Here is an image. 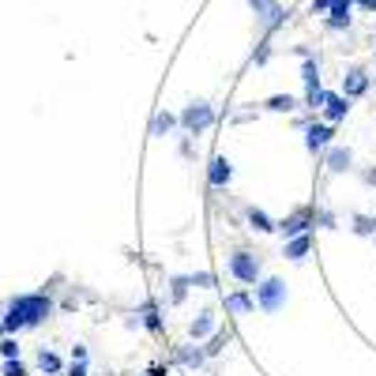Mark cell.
I'll use <instances>...</instances> for the list:
<instances>
[{"mask_svg":"<svg viewBox=\"0 0 376 376\" xmlns=\"http://www.w3.org/2000/svg\"><path fill=\"white\" fill-rule=\"evenodd\" d=\"M354 19V4H346V0H335V8L328 11V31H346Z\"/></svg>","mask_w":376,"mask_h":376,"instance_id":"8fae6325","label":"cell"},{"mask_svg":"<svg viewBox=\"0 0 376 376\" xmlns=\"http://www.w3.org/2000/svg\"><path fill=\"white\" fill-rule=\"evenodd\" d=\"M301 79H305V87H320V64H316V57H305Z\"/></svg>","mask_w":376,"mask_h":376,"instance_id":"cb8c5ba5","label":"cell"},{"mask_svg":"<svg viewBox=\"0 0 376 376\" xmlns=\"http://www.w3.org/2000/svg\"><path fill=\"white\" fill-rule=\"evenodd\" d=\"M308 249H313V234H298V237H290V241H286L282 256L298 263V260H305V256H308Z\"/></svg>","mask_w":376,"mask_h":376,"instance_id":"7c38bea8","label":"cell"},{"mask_svg":"<svg viewBox=\"0 0 376 376\" xmlns=\"http://www.w3.org/2000/svg\"><path fill=\"white\" fill-rule=\"evenodd\" d=\"M346 4H357V0H346Z\"/></svg>","mask_w":376,"mask_h":376,"instance_id":"8d00e7d4","label":"cell"},{"mask_svg":"<svg viewBox=\"0 0 376 376\" xmlns=\"http://www.w3.org/2000/svg\"><path fill=\"white\" fill-rule=\"evenodd\" d=\"M4 376H26L23 361H19V357H8V361H4Z\"/></svg>","mask_w":376,"mask_h":376,"instance_id":"83f0119b","label":"cell"},{"mask_svg":"<svg viewBox=\"0 0 376 376\" xmlns=\"http://www.w3.org/2000/svg\"><path fill=\"white\" fill-rule=\"evenodd\" d=\"M226 267H230V275H234L237 282H245V286H256V282H260V275H263L260 256H252V252H245V249L230 252V260H226Z\"/></svg>","mask_w":376,"mask_h":376,"instance_id":"7a4b0ae2","label":"cell"},{"mask_svg":"<svg viewBox=\"0 0 376 376\" xmlns=\"http://www.w3.org/2000/svg\"><path fill=\"white\" fill-rule=\"evenodd\" d=\"M38 369H42L46 376H61V372H64V361L53 354V350H46V346H42V350H38Z\"/></svg>","mask_w":376,"mask_h":376,"instance_id":"d6986e66","label":"cell"},{"mask_svg":"<svg viewBox=\"0 0 376 376\" xmlns=\"http://www.w3.org/2000/svg\"><path fill=\"white\" fill-rule=\"evenodd\" d=\"M357 8L361 11H376V0H357Z\"/></svg>","mask_w":376,"mask_h":376,"instance_id":"e575fe53","label":"cell"},{"mask_svg":"<svg viewBox=\"0 0 376 376\" xmlns=\"http://www.w3.org/2000/svg\"><path fill=\"white\" fill-rule=\"evenodd\" d=\"M226 343H230V331H214V339H211V346H204V350H207V354H219V350H222V346H226Z\"/></svg>","mask_w":376,"mask_h":376,"instance_id":"4316f807","label":"cell"},{"mask_svg":"<svg viewBox=\"0 0 376 376\" xmlns=\"http://www.w3.org/2000/svg\"><path fill=\"white\" fill-rule=\"evenodd\" d=\"M173 357H177L184 369H199V365L207 361V350H199V346H177V350H173Z\"/></svg>","mask_w":376,"mask_h":376,"instance_id":"e0dca14e","label":"cell"},{"mask_svg":"<svg viewBox=\"0 0 376 376\" xmlns=\"http://www.w3.org/2000/svg\"><path fill=\"white\" fill-rule=\"evenodd\" d=\"M350 102H354V98H346V94H328V105H324L320 113L328 117V125H339V120L350 113Z\"/></svg>","mask_w":376,"mask_h":376,"instance_id":"30bf717a","label":"cell"},{"mask_svg":"<svg viewBox=\"0 0 376 376\" xmlns=\"http://www.w3.org/2000/svg\"><path fill=\"white\" fill-rule=\"evenodd\" d=\"M177 125H181V117H173V113L162 110V113H155V120H151V136H155V140H166Z\"/></svg>","mask_w":376,"mask_h":376,"instance_id":"ac0fdd59","label":"cell"},{"mask_svg":"<svg viewBox=\"0 0 376 376\" xmlns=\"http://www.w3.org/2000/svg\"><path fill=\"white\" fill-rule=\"evenodd\" d=\"M350 162H354L350 147H331V151H328V169L331 173H346V169H350Z\"/></svg>","mask_w":376,"mask_h":376,"instance_id":"9a60e30c","label":"cell"},{"mask_svg":"<svg viewBox=\"0 0 376 376\" xmlns=\"http://www.w3.org/2000/svg\"><path fill=\"white\" fill-rule=\"evenodd\" d=\"M249 4H252V11H256V19L267 26V31H278V26L286 23V16H290V11L282 8L278 0H249Z\"/></svg>","mask_w":376,"mask_h":376,"instance_id":"5b68a950","label":"cell"},{"mask_svg":"<svg viewBox=\"0 0 376 376\" xmlns=\"http://www.w3.org/2000/svg\"><path fill=\"white\" fill-rule=\"evenodd\" d=\"M331 136H335L331 125H305V151L308 155H324L331 147Z\"/></svg>","mask_w":376,"mask_h":376,"instance_id":"8992f818","label":"cell"},{"mask_svg":"<svg viewBox=\"0 0 376 376\" xmlns=\"http://www.w3.org/2000/svg\"><path fill=\"white\" fill-rule=\"evenodd\" d=\"M365 90H369V72L365 68H350L343 75V94L346 98H361Z\"/></svg>","mask_w":376,"mask_h":376,"instance_id":"9c48e42d","label":"cell"},{"mask_svg":"<svg viewBox=\"0 0 376 376\" xmlns=\"http://www.w3.org/2000/svg\"><path fill=\"white\" fill-rule=\"evenodd\" d=\"M328 94L331 90H324V87H305V105H308V110H324Z\"/></svg>","mask_w":376,"mask_h":376,"instance_id":"7402d4cb","label":"cell"},{"mask_svg":"<svg viewBox=\"0 0 376 376\" xmlns=\"http://www.w3.org/2000/svg\"><path fill=\"white\" fill-rule=\"evenodd\" d=\"M214 331H219V316H214V313H199L192 320V328H188L192 339H207V335H214Z\"/></svg>","mask_w":376,"mask_h":376,"instance_id":"4fadbf2b","label":"cell"},{"mask_svg":"<svg viewBox=\"0 0 376 376\" xmlns=\"http://www.w3.org/2000/svg\"><path fill=\"white\" fill-rule=\"evenodd\" d=\"M214 125V110L207 102H188L184 113H181V128L188 132V136H199V132H207Z\"/></svg>","mask_w":376,"mask_h":376,"instance_id":"277c9868","label":"cell"},{"mask_svg":"<svg viewBox=\"0 0 376 376\" xmlns=\"http://www.w3.org/2000/svg\"><path fill=\"white\" fill-rule=\"evenodd\" d=\"M188 286H192V282H188V275L169 278V301H173V305H181V301H184V293H188Z\"/></svg>","mask_w":376,"mask_h":376,"instance_id":"603a6c76","label":"cell"},{"mask_svg":"<svg viewBox=\"0 0 376 376\" xmlns=\"http://www.w3.org/2000/svg\"><path fill=\"white\" fill-rule=\"evenodd\" d=\"M72 361H87V346H83V343L72 346Z\"/></svg>","mask_w":376,"mask_h":376,"instance_id":"d6a6232c","label":"cell"},{"mask_svg":"<svg viewBox=\"0 0 376 376\" xmlns=\"http://www.w3.org/2000/svg\"><path fill=\"white\" fill-rule=\"evenodd\" d=\"M308 8H313V11H331V8H335V0H313Z\"/></svg>","mask_w":376,"mask_h":376,"instance_id":"1f68e13d","label":"cell"},{"mask_svg":"<svg viewBox=\"0 0 376 376\" xmlns=\"http://www.w3.org/2000/svg\"><path fill=\"white\" fill-rule=\"evenodd\" d=\"M316 222L324 226V230H335V214H331L328 207H320V211H316Z\"/></svg>","mask_w":376,"mask_h":376,"instance_id":"f1b7e54d","label":"cell"},{"mask_svg":"<svg viewBox=\"0 0 376 376\" xmlns=\"http://www.w3.org/2000/svg\"><path fill=\"white\" fill-rule=\"evenodd\" d=\"M53 316V298L49 293H19L4 305L0 313V335H19L26 328H38Z\"/></svg>","mask_w":376,"mask_h":376,"instance_id":"6da1fadb","label":"cell"},{"mask_svg":"<svg viewBox=\"0 0 376 376\" xmlns=\"http://www.w3.org/2000/svg\"><path fill=\"white\" fill-rule=\"evenodd\" d=\"M136 316H140V324H147L151 331H162V308H158L155 301H147Z\"/></svg>","mask_w":376,"mask_h":376,"instance_id":"ffe728a7","label":"cell"},{"mask_svg":"<svg viewBox=\"0 0 376 376\" xmlns=\"http://www.w3.org/2000/svg\"><path fill=\"white\" fill-rule=\"evenodd\" d=\"M64 376H87V361H72V365L64 369Z\"/></svg>","mask_w":376,"mask_h":376,"instance_id":"f546056e","label":"cell"},{"mask_svg":"<svg viewBox=\"0 0 376 376\" xmlns=\"http://www.w3.org/2000/svg\"><path fill=\"white\" fill-rule=\"evenodd\" d=\"M286 298H290V290H286V282L282 278H263V282H256V305L263 308L267 316H275L282 305H286Z\"/></svg>","mask_w":376,"mask_h":376,"instance_id":"3957f363","label":"cell"},{"mask_svg":"<svg viewBox=\"0 0 376 376\" xmlns=\"http://www.w3.org/2000/svg\"><path fill=\"white\" fill-rule=\"evenodd\" d=\"M267 57H271V46H267V42H263L256 53H252V61H256V64H267Z\"/></svg>","mask_w":376,"mask_h":376,"instance_id":"4dcf8cb0","label":"cell"},{"mask_svg":"<svg viewBox=\"0 0 376 376\" xmlns=\"http://www.w3.org/2000/svg\"><path fill=\"white\" fill-rule=\"evenodd\" d=\"M252 308H256V298H249L245 290H237V293L226 298V313H234V316H249Z\"/></svg>","mask_w":376,"mask_h":376,"instance_id":"5bb4252c","label":"cell"},{"mask_svg":"<svg viewBox=\"0 0 376 376\" xmlns=\"http://www.w3.org/2000/svg\"><path fill=\"white\" fill-rule=\"evenodd\" d=\"M207 181L211 188H226L234 181V166H230V158H222V155H214L211 158V166H207Z\"/></svg>","mask_w":376,"mask_h":376,"instance_id":"52a82bcc","label":"cell"},{"mask_svg":"<svg viewBox=\"0 0 376 376\" xmlns=\"http://www.w3.org/2000/svg\"><path fill=\"white\" fill-rule=\"evenodd\" d=\"M308 226H316V211H298L290 214L286 222H278V230L286 237H298V234H308Z\"/></svg>","mask_w":376,"mask_h":376,"instance_id":"ba28073f","label":"cell"},{"mask_svg":"<svg viewBox=\"0 0 376 376\" xmlns=\"http://www.w3.org/2000/svg\"><path fill=\"white\" fill-rule=\"evenodd\" d=\"M354 230H357V234H369V230H372V222H369V219H357Z\"/></svg>","mask_w":376,"mask_h":376,"instance_id":"836d02e7","label":"cell"},{"mask_svg":"<svg viewBox=\"0 0 376 376\" xmlns=\"http://www.w3.org/2000/svg\"><path fill=\"white\" fill-rule=\"evenodd\" d=\"M263 105L271 113H290V110H298V98H293V94H275V98H267Z\"/></svg>","mask_w":376,"mask_h":376,"instance_id":"44dd1931","label":"cell"},{"mask_svg":"<svg viewBox=\"0 0 376 376\" xmlns=\"http://www.w3.org/2000/svg\"><path fill=\"white\" fill-rule=\"evenodd\" d=\"M0 357H19V335H0Z\"/></svg>","mask_w":376,"mask_h":376,"instance_id":"d4e9b609","label":"cell"},{"mask_svg":"<svg viewBox=\"0 0 376 376\" xmlns=\"http://www.w3.org/2000/svg\"><path fill=\"white\" fill-rule=\"evenodd\" d=\"M188 282H192L196 290H211L214 286V275L211 271H192V275H188Z\"/></svg>","mask_w":376,"mask_h":376,"instance_id":"484cf974","label":"cell"},{"mask_svg":"<svg viewBox=\"0 0 376 376\" xmlns=\"http://www.w3.org/2000/svg\"><path fill=\"white\" fill-rule=\"evenodd\" d=\"M245 219H249V226H252L256 234H271V230H278V222H275L267 211H260V207H249V211H245Z\"/></svg>","mask_w":376,"mask_h":376,"instance_id":"2e32d148","label":"cell"},{"mask_svg":"<svg viewBox=\"0 0 376 376\" xmlns=\"http://www.w3.org/2000/svg\"><path fill=\"white\" fill-rule=\"evenodd\" d=\"M147 376H166V369H151V372H147Z\"/></svg>","mask_w":376,"mask_h":376,"instance_id":"d590c367","label":"cell"}]
</instances>
